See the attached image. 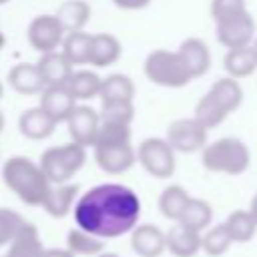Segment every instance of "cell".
I'll list each match as a JSON object with an SVG mask.
<instances>
[{"label":"cell","instance_id":"obj_16","mask_svg":"<svg viewBox=\"0 0 257 257\" xmlns=\"http://www.w3.org/2000/svg\"><path fill=\"white\" fill-rule=\"evenodd\" d=\"M8 84L12 90L20 94H36L46 88L38 64H30V62H20L12 66L8 72Z\"/></svg>","mask_w":257,"mask_h":257},{"label":"cell","instance_id":"obj_26","mask_svg":"<svg viewBox=\"0 0 257 257\" xmlns=\"http://www.w3.org/2000/svg\"><path fill=\"white\" fill-rule=\"evenodd\" d=\"M225 227L231 233L233 243H247L257 233V219L249 209H237L225 219Z\"/></svg>","mask_w":257,"mask_h":257},{"label":"cell","instance_id":"obj_15","mask_svg":"<svg viewBox=\"0 0 257 257\" xmlns=\"http://www.w3.org/2000/svg\"><path fill=\"white\" fill-rule=\"evenodd\" d=\"M203 249V235L181 223L167 231V251L175 257H195Z\"/></svg>","mask_w":257,"mask_h":257},{"label":"cell","instance_id":"obj_24","mask_svg":"<svg viewBox=\"0 0 257 257\" xmlns=\"http://www.w3.org/2000/svg\"><path fill=\"white\" fill-rule=\"evenodd\" d=\"M191 201V195L187 193L185 187L181 185H169L161 195H159V211L165 219H171V221H179L185 207L189 205Z\"/></svg>","mask_w":257,"mask_h":257},{"label":"cell","instance_id":"obj_35","mask_svg":"<svg viewBox=\"0 0 257 257\" xmlns=\"http://www.w3.org/2000/svg\"><path fill=\"white\" fill-rule=\"evenodd\" d=\"M241 12H247L245 0H211V16L215 22L227 20Z\"/></svg>","mask_w":257,"mask_h":257},{"label":"cell","instance_id":"obj_32","mask_svg":"<svg viewBox=\"0 0 257 257\" xmlns=\"http://www.w3.org/2000/svg\"><path fill=\"white\" fill-rule=\"evenodd\" d=\"M231 243H233V239H231V233L227 231L225 223L209 227L203 233V251L211 257H221L223 253H227Z\"/></svg>","mask_w":257,"mask_h":257},{"label":"cell","instance_id":"obj_44","mask_svg":"<svg viewBox=\"0 0 257 257\" xmlns=\"http://www.w3.org/2000/svg\"><path fill=\"white\" fill-rule=\"evenodd\" d=\"M6 2H8V0H0V4H6Z\"/></svg>","mask_w":257,"mask_h":257},{"label":"cell","instance_id":"obj_45","mask_svg":"<svg viewBox=\"0 0 257 257\" xmlns=\"http://www.w3.org/2000/svg\"><path fill=\"white\" fill-rule=\"evenodd\" d=\"M2 257H4V255H2Z\"/></svg>","mask_w":257,"mask_h":257},{"label":"cell","instance_id":"obj_7","mask_svg":"<svg viewBox=\"0 0 257 257\" xmlns=\"http://www.w3.org/2000/svg\"><path fill=\"white\" fill-rule=\"evenodd\" d=\"M175 149L171 147V143L167 139H159V137H151L145 139L139 149H137V161L141 163V167L157 179H169L173 177L175 169H177V157H175Z\"/></svg>","mask_w":257,"mask_h":257},{"label":"cell","instance_id":"obj_18","mask_svg":"<svg viewBox=\"0 0 257 257\" xmlns=\"http://www.w3.org/2000/svg\"><path fill=\"white\" fill-rule=\"evenodd\" d=\"M72 62L64 56V52L60 50H52V52H46L40 56L38 60V68H40V74L46 82V86H56V84H66L68 78L72 76Z\"/></svg>","mask_w":257,"mask_h":257},{"label":"cell","instance_id":"obj_36","mask_svg":"<svg viewBox=\"0 0 257 257\" xmlns=\"http://www.w3.org/2000/svg\"><path fill=\"white\" fill-rule=\"evenodd\" d=\"M112 2L122 10H141L151 4V0H112Z\"/></svg>","mask_w":257,"mask_h":257},{"label":"cell","instance_id":"obj_13","mask_svg":"<svg viewBox=\"0 0 257 257\" xmlns=\"http://www.w3.org/2000/svg\"><path fill=\"white\" fill-rule=\"evenodd\" d=\"M131 247L139 257H161L167 251V233L153 223L137 225L131 231Z\"/></svg>","mask_w":257,"mask_h":257},{"label":"cell","instance_id":"obj_9","mask_svg":"<svg viewBox=\"0 0 257 257\" xmlns=\"http://www.w3.org/2000/svg\"><path fill=\"white\" fill-rule=\"evenodd\" d=\"M215 36L219 44L229 48H241L251 46L255 40V20L251 12H241L237 16H231L227 20L215 22Z\"/></svg>","mask_w":257,"mask_h":257},{"label":"cell","instance_id":"obj_2","mask_svg":"<svg viewBox=\"0 0 257 257\" xmlns=\"http://www.w3.org/2000/svg\"><path fill=\"white\" fill-rule=\"evenodd\" d=\"M2 179L6 187L30 207H42L52 189V183L40 163L36 165L28 157H10L2 165Z\"/></svg>","mask_w":257,"mask_h":257},{"label":"cell","instance_id":"obj_29","mask_svg":"<svg viewBox=\"0 0 257 257\" xmlns=\"http://www.w3.org/2000/svg\"><path fill=\"white\" fill-rule=\"evenodd\" d=\"M66 86L76 100H88V98H94L100 94L102 78L92 70H76L68 78Z\"/></svg>","mask_w":257,"mask_h":257},{"label":"cell","instance_id":"obj_11","mask_svg":"<svg viewBox=\"0 0 257 257\" xmlns=\"http://www.w3.org/2000/svg\"><path fill=\"white\" fill-rule=\"evenodd\" d=\"M94 161L104 173L120 175V173L128 171L135 165L137 153H135L131 141H124V143H98V145H94Z\"/></svg>","mask_w":257,"mask_h":257},{"label":"cell","instance_id":"obj_41","mask_svg":"<svg viewBox=\"0 0 257 257\" xmlns=\"http://www.w3.org/2000/svg\"><path fill=\"white\" fill-rule=\"evenodd\" d=\"M4 42H6V38H4V32H2V30H0V48H2V46H4Z\"/></svg>","mask_w":257,"mask_h":257},{"label":"cell","instance_id":"obj_33","mask_svg":"<svg viewBox=\"0 0 257 257\" xmlns=\"http://www.w3.org/2000/svg\"><path fill=\"white\" fill-rule=\"evenodd\" d=\"M28 221L20 213H16V211H12L8 207H2L0 209V247L2 245H10L12 239L22 231V227Z\"/></svg>","mask_w":257,"mask_h":257},{"label":"cell","instance_id":"obj_30","mask_svg":"<svg viewBox=\"0 0 257 257\" xmlns=\"http://www.w3.org/2000/svg\"><path fill=\"white\" fill-rule=\"evenodd\" d=\"M90 44H92V34H86L82 30L68 32L62 40V52L72 64H88Z\"/></svg>","mask_w":257,"mask_h":257},{"label":"cell","instance_id":"obj_31","mask_svg":"<svg viewBox=\"0 0 257 257\" xmlns=\"http://www.w3.org/2000/svg\"><path fill=\"white\" fill-rule=\"evenodd\" d=\"M66 249L74 255H98L104 249V239L94 237L82 229H70L66 235Z\"/></svg>","mask_w":257,"mask_h":257},{"label":"cell","instance_id":"obj_5","mask_svg":"<svg viewBox=\"0 0 257 257\" xmlns=\"http://www.w3.org/2000/svg\"><path fill=\"white\" fill-rule=\"evenodd\" d=\"M143 70L153 84L165 88H181L193 80V74L187 68L179 50H165V48L153 50L145 58Z\"/></svg>","mask_w":257,"mask_h":257},{"label":"cell","instance_id":"obj_23","mask_svg":"<svg viewBox=\"0 0 257 257\" xmlns=\"http://www.w3.org/2000/svg\"><path fill=\"white\" fill-rule=\"evenodd\" d=\"M44 245L38 237V229L32 223H26L22 231L12 239L4 257H42Z\"/></svg>","mask_w":257,"mask_h":257},{"label":"cell","instance_id":"obj_38","mask_svg":"<svg viewBox=\"0 0 257 257\" xmlns=\"http://www.w3.org/2000/svg\"><path fill=\"white\" fill-rule=\"evenodd\" d=\"M249 211L253 213V217L257 219V191H255V195H253V199H251V205H249Z\"/></svg>","mask_w":257,"mask_h":257},{"label":"cell","instance_id":"obj_10","mask_svg":"<svg viewBox=\"0 0 257 257\" xmlns=\"http://www.w3.org/2000/svg\"><path fill=\"white\" fill-rule=\"evenodd\" d=\"M64 28L60 24V20L50 14H38L36 18H32V22L28 24V44L46 54V52H52L56 50L58 46H62V40H64Z\"/></svg>","mask_w":257,"mask_h":257},{"label":"cell","instance_id":"obj_39","mask_svg":"<svg viewBox=\"0 0 257 257\" xmlns=\"http://www.w3.org/2000/svg\"><path fill=\"white\" fill-rule=\"evenodd\" d=\"M96 257H118L116 253H98Z\"/></svg>","mask_w":257,"mask_h":257},{"label":"cell","instance_id":"obj_17","mask_svg":"<svg viewBox=\"0 0 257 257\" xmlns=\"http://www.w3.org/2000/svg\"><path fill=\"white\" fill-rule=\"evenodd\" d=\"M56 124H58V122H56L42 106L28 108V110H24V112L20 114V118H18V128H20V133H22L26 139H30V141H42V139L50 137Z\"/></svg>","mask_w":257,"mask_h":257},{"label":"cell","instance_id":"obj_43","mask_svg":"<svg viewBox=\"0 0 257 257\" xmlns=\"http://www.w3.org/2000/svg\"><path fill=\"white\" fill-rule=\"evenodd\" d=\"M2 94H4V86H2V82H0V98H2Z\"/></svg>","mask_w":257,"mask_h":257},{"label":"cell","instance_id":"obj_22","mask_svg":"<svg viewBox=\"0 0 257 257\" xmlns=\"http://www.w3.org/2000/svg\"><path fill=\"white\" fill-rule=\"evenodd\" d=\"M120 42L116 36L100 32L92 34V44H90V60L88 64L96 68H104L108 64H114L120 58Z\"/></svg>","mask_w":257,"mask_h":257},{"label":"cell","instance_id":"obj_19","mask_svg":"<svg viewBox=\"0 0 257 257\" xmlns=\"http://www.w3.org/2000/svg\"><path fill=\"white\" fill-rule=\"evenodd\" d=\"M177 50L183 56L193 78L205 76L207 70L211 68V52H209V46L201 38H187L181 42V46Z\"/></svg>","mask_w":257,"mask_h":257},{"label":"cell","instance_id":"obj_34","mask_svg":"<svg viewBox=\"0 0 257 257\" xmlns=\"http://www.w3.org/2000/svg\"><path fill=\"white\" fill-rule=\"evenodd\" d=\"M133 118H135V106H133V102H102L100 122L131 124Z\"/></svg>","mask_w":257,"mask_h":257},{"label":"cell","instance_id":"obj_21","mask_svg":"<svg viewBox=\"0 0 257 257\" xmlns=\"http://www.w3.org/2000/svg\"><path fill=\"white\" fill-rule=\"evenodd\" d=\"M76 201H78V187H76V185H66V183H62V185H52L48 197H46L44 203H42V209H44L50 217L60 219V217H64L70 209H74Z\"/></svg>","mask_w":257,"mask_h":257},{"label":"cell","instance_id":"obj_42","mask_svg":"<svg viewBox=\"0 0 257 257\" xmlns=\"http://www.w3.org/2000/svg\"><path fill=\"white\" fill-rule=\"evenodd\" d=\"M251 46H253V50H255V54H257V36H255V40H253V44H251Z\"/></svg>","mask_w":257,"mask_h":257},{"label":"cell","instance_id":"obj_28","mask_svg":"<svg viewBox=\"0 0 257 257\" xmlns=\"http://www.w3.org/2000/svg\"><path fill=\"white\" fill-rule=\"evenodd\" d=\"M211 221H213V209H211V205L205 199L191 197L189 205L185 207V211H183V215H181V219L177 223H181V225H185V227H189L193 231L203 233V231L209 229Z\"/></svg>","mask_w":257,"mask_h":257},{"label":"cell","instance_id":"obj_40","mask_svg":"<svg viewBox=\"0 0 257 257\" xmlns=\"http://www.w3.org/2000/svg\"><path fill=\"white\" fill-rule=\"evenodd\" d=\"M4 131V114H2V110H0V133Z\"/></svg>","mask_w":257,"mask_h":257},{"label":"cell","instance_id":"obj_27","mask_svg":"<svg viewBox=\"0 0 257 257\" xmlns=\"http://www.w3.org/2000/svg\"><path fill=\"white\" fill-rule=\"evenodd\" d=\"M56 18L60 20V24L66 32L82 30L90 18V6L84 0H68V2L60 4Z\"/></svg>","mask_w":257,"mask_h":257},{"label":"cell","instance_id":"obj_4","mask_svg":"<svg viewBox=\"0 0 257 257\" xmlns=\"http://www.w3.org/2000/svg\"><path fill=\"white\" fill-rule=\"evenodd\" d=\"M201 163L209 173H221L229 177L243 175L251 165L249 147L235 137H223L201 151Z\"/></svg>","mask_w":257,"mask_h":257},{"label":"cell","instance_id":"obj_12","mask_svg":"<svg viewBox=\"0 0 257 257\" xmlns=\"http://www.w3.org/2000/svg\"><path fill=\"white\" fill-rule=\"evenodd\" d=\"M68 133L74 143L82 147H94L98 128H100V112H96L90 106H78L72 110V114L66 120Z\"/></svg>","mask_w":257,"mask_h":257},{"label":"cell","instance_id":"obj_25","mask_svg":"<svg viewBox=\"0 0 257 257\" xmlns=\"http://www.w3.org/2000/svg\"><path fill=\"white\" fill-rule=\"evenodd\" d=\"M98 96L102 102H133L135 82L124 74H108L102 78Z\"/></svg>","mask_w":257,"mask_h":257},{"label":"cell","instance_id":"obj_1","mask_svg":"<svg viewBox=\"0 0 257 257\" xmlns=\"http://www.w3.org/2000/svg\"><path fill=\"white\" fill-rule=\"evenodd\" d=\"M72 211L78 229L100 239H116L137 227L141 199L126 185L102 183L84 191Z\"/></svg>","mask_w":257,"mask_h":257},{"label":"cell","instance_id":"obj_3","mask_svg":"<svg viewBox=\"0 0 257 257\" xmlns=\"http://www.w3.org/2000/svg\"><path fill=\"white\" fill-rule=\"evenodd\" d=\"M243 102V88L237 78L223 76L211 84V88L201 96L195 106V118L205 128L219 126L231 112H235Z\"/></svg>","mask_w":257,"mask_h":257},{"label":"cell","instance_id":"obj_20","mask_svg":"<svg viewBox=\"0 0 257 257\" xmlns=\"http://www.w3.org/2000/svg\"><path fill=\"white\" fill-rule=\"evenodd\" d=\"M223 68L227 76L231 78H247L257 70V54L253 46H241V48H229L223 58Z\"/></svg>","mask_w":257,"mask_h":257},{"label":"cell","instance_id":"obj_8","mask_svg":"<svg viewBox=\"0 0 257 257\" xmlns=\"http://www.w3.org/2000/svg\"><path fill=\"white\" fill-rule=\"evenodd\" d=\"M207 133H209V128H205L195 116L177 118L167 128V141L171 143V147L177 153L191 155V153L203 151L207 147Z\"/></svg>","mask_w":257,"mask_h":257},{"label":"cell","instance_id":"obj_6","mask_svg":"<svg viewBox=\"0 0 257 257\" xmlns=\"http://www.w3.org/2000/svg\"><path fill=\"white\" fill-rule=\"evenodd\" d=\"M86 147L70 141L66 145L50 147L42 153L40 157V167L50 179L52 185H62L68 183L82 167L86 161Z\"/></svg>","mask_w":257,"mask_h":257},{"label":"cell","instance_id":"obj_37","mask_svg":"<svg viewBox=\"0 0 257 257\" xmlns=\"http://www.w3.org/2000/svg\"><path fill=\"white\" fill-rule=\"evenodd\" d=\"M42 257H76L70 249H60V247H52V249H44Z\"/></svg>","mask_w":257,"mask_h":257},{"label":"cell","instance_id":"obj_14","mask_svg":"<svg viewBox=\"0 0 257 257\" xmlns=\"http://www.w3.org/2000/svg\"><path fill=\"white\" fill-rule=\"evenodd\" d=\"M40 106L56 120H68V116L72 114V110L76 108V98L72 96V92L68 90L66 84H56V86H46L40 92Z\"/></svg>","mask_w":257,"mask_h":257}]
</instances>
